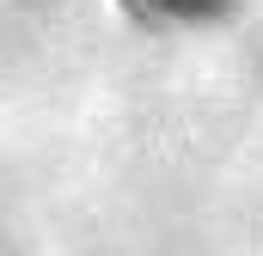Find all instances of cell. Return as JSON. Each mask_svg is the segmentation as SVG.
Masks as SVG:
<instances>
[{"label": "cell", "mask_w": 263, "mask_h": 256, "mask_svg": "<svg viewBox=\"0 0 263 256\" xmlns=\"http://www.w3.org/2000/svg\"><path fill=\"white\" fill-rule=\"evenodd\" d=\"M159 6H165V0H159Z\"/></svg>", "instance_id": "6da1fadb"}]
</instances>
